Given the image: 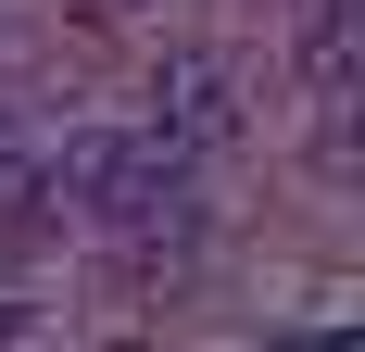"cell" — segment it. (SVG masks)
<instances>
[{"instance_id": "3957f363", "label": "cell", "mask_w": 365, "mask_h": 352, "mask_svg": "<svg viewBox=\"0 0 365 352\" xmlns=\"http://www.w3.org/2000/svg\"><path fill=\"white\" fill-rule=\"evenodd\" d=\"M302 76H315L328 101H340V88H353V13H340V0H328V13H315V38H302Z\"/></svg>"}, {"instance_id": "6da1fadb", "label": "cell", "mask_w": 365, "mask_h": 352, "mask_svg": "<svg viewBox=\"0 0 365 352\" xmlns=\"http://www.w3.org/2000/svg\"><path fill=\"white\" fill-rule=\"evenodd\" d=\"M38 164H51V202H76V214H101V227H151V214L177 202V151L151 139H63V151H38Z\"/></svg>"}, {"instance_id": "277c9868", "label": "cell", "mask_w": 365, "mask_h": 352, "mask_svg": "<svg viewBox=\"0 0 365 352\" xmlns=\"http://www.w3.org/2000/svg\"><path fill=\"white\" fill-rule=\"evenodd\" d=\"M13 340H26V302H0V352H13Z\"/></svg>"}, {"instance_id": "7a4b0ae2", "label": "cell", "mask_w": 365, "mask_h": 352, "mask_svg": "<svg viewBox=\"0 0 365 352\" xmlns=\"http://www.w3.org/2000/svg\"><path fill=\"white\" fill-rule=\"evenodd\" d=\"M227 126H240V76H227L215 51H177V63L151 76V139L177 151V164H189L202 139H227Z\"/></svg>"}]
</instances>
